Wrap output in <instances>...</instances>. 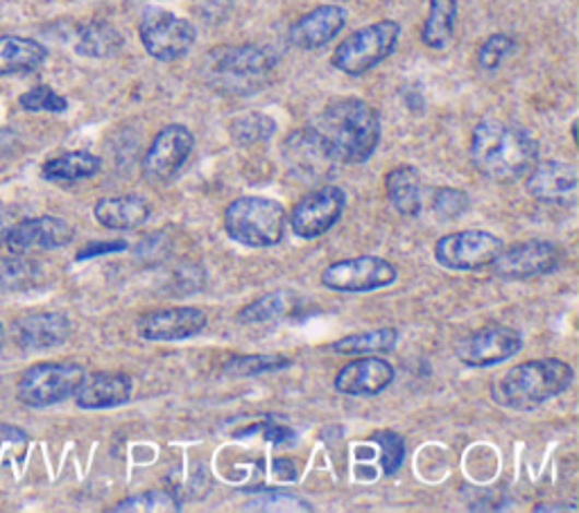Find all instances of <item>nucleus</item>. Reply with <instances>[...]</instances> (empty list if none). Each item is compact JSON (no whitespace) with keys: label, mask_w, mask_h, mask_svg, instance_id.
<instances>
[{"label":"nucleus","mask_w":579,"mask_h":513,"mask_svg":"<svg viewBox=\"0 0 579 513\" xmlns=\"http://www.w3.org/2000/svg\"><path fill=\"white\" fill-rule=\"evenodd\" d=\"M308 130L333 164H365L380 141V116L358 98H344L321 109Z\"/></svg>","instance_id":"1"},{"label":"nucleus","mask_w":579,"mask_h":513,"mask_svg":"<svg viewBox=\"0 0 579 513\" xmlns=\"http://www.w3.org/2000/svg\"><path fill=\"white\" fill-rule=\"evenodd\" d=\"M471 164L475 170L498 183L525 177L536 164L539 145L521 124L505 120H482L471 134Z\"/></svg>","instance_id":"2"},{"label":"nucleus","mask_w":579,"mask_h":513,"mask_svg":"<svg viewBox=\"0 0 579 513\" xmlns=\"http://www.w3.org/2000/svg\"><path fill=\"white\" fill-rule=\"evenodd\" d=\"M572 378V367L559 358L528 360L492 380V398L505 409L532 411L564 394Z\"/></svg>","instance_id":"3"},{"label":"nucleus","mask_w":579,"mask_h":513,"mask_svg":"<svg viewBox=\"0 0 579 513\" xmlns=\"http://www.w3.org/2000/svg\"><path fill=\"white\" fill-rule=\"evenodd\" d=\"M274 69L272 57L256 46H220L204 57V82L224 95H253L265 88Z\"/></svg>","instance_id":"4"},{"label":"nucleus","mask_w":579,"mask_h":513,"mask_svg":"<svg viewBox=\"0 0 579 513\" xmlns=\"http://www.w3.org/2000/svg\"><path fill=\"white\" fill-rule=\"evenodd\" d=\"M287 229V213L276 200L238 198L224 208V231L245 247H274Z\"/></svg>","instance_id":"5"},{"label":"nucleus","mask_w":579,"mask_h":513,"mask_svg":"<svg viewBox=\"0 0 579 513\" xmlns=\"http://www.w3.org/2000/svg\"><path fill=\"white\" fill-rule=\"evenodd\" d=\"M397 21H378L348 35L333 52V67L346 75H363L388 59L399 41Z\"/></svg>","instance_id":"6"},{"label":"nucleus","mask_w":579,"mask_h":513,"mask_svg":"<svg viewBox=\"0 0 579 513\" xmlns=\"http://www.w3.org/2000/svg\"><path fill=\"white\" fill-rule=\"evenodd\" d=\"M86 371L75 362L32 365L16 384V398L27 407H48L75 396Z\"/></svg>","instance_id":"7"},{"label":"nucleus","mask_w":579,"mask_h":513,"mask_svg":"<svg viewBox=\"0 0 579 513\" xmlns=\"http://www.w3.org/2000/svg\"><path fill=\"white\" fill-rule=\"evenodd\" d=\"M503 249L505 242L489 231H458L437 240L435 261L450 272H475L492 267Z\"/></svg>","instance_id":"8"},{"label":"nucleus","mask_w":579,"mask_h":513,"mask_svg":"<svg viewBox=\"0 0 579 513\" xmlns=\"http://www.w3.org/2000/svg\"><path fill=\"white\" fill-rule=\"evenodd\" d=\"M139 35L147 55L158 61H177L186 57L198 37L196 27L186 19L158 8H152L143 14Z\"/></svg>","instance_id":"9"},{"label":"nucleus","mask_w":579,"mask_h":513,"mask_svg":"<svg viewBox=\"0 0 579 513\" xmlns=\"http://www.w3.org/2000/svg\"><path fill=\"white\" fill-rule=\"evenodd\" d=\"M397 267L378 259V255H356V259H346L329 265L321 272V285L329 287L333 293H374L380 287H388L397 281Z\"/></svg>","instance_id":"10"},{"label":"nucleus","mask_w":579,"mask_h":513,"mask_svg":"<svg viewBox=\"0 0 579 513\" xmlns=\"http://www.w3.org/2000/svg\"><path fill=\"white\" fill-rule=\"evenodd\" d=\"M564 263V249L548 240H528L503 249L492 270L505 281H528L553 274Z\"/></svg>","instance_id":"11"},{"label":"nucleus","mask_w":579,"mask_h":513,"mask_svg":"<svg viewBox=\"0 0 579 513\" xmlns=\"http://www.w3.org/2000/svg\"><path fill=\"white\" fill-rule=\"evenodd\" d=\"M196 147V139H192L190 130L184 124H168L161 130L150 150L143 158V175L154 186H166L170 183L181 168L186 166L188 156Z\"/></svg>","instance_id":"12"},{"label":"nucleus","mask_w":579,"mask_h":513,"mask_svg":"<svg viewBox=\"0 0 579 513\" xmlns=\"http://www.w3.org/2000/svg\"><path fill=\"white\" fill-rule=\"evenodd\" d=\"M344 208V190L338 186H321L297 202L293 213H290V227H293L295 236L315 240L335 227Z\"/></svg>","instance_id":"13"},{"label":"nucleus","mask_w":579,"mask_h":513,"mask_svg":"<svg viewBox=\"0 0 579 513\" xmlns=\"http://www.w3.org/2000/svg\"><path fill=\"white\" fill-rule=\"evenodd\" d=\"M523 348V337L505 324H487L473 331L458 346V358L466 367H494L513 356H519Z\"/></svg>","instance_id":"14"},{"label":"nucleus","mask_w":579,"mask_h":513,"mask_svg":"<svg viewBox=\"0 0 579 513\" xmlns=\"http://www.w3.org/2000/svg\"><path fill=\"white\" fill-rule=\"evenodd\" d=\"M206 329V314L192 306H173L143 314L137 331L147 342H181Z\"/></svg>","instance_id":"15"},{"label":"nucleus","mask_w":579,"mask_h":513,"mask_svg":"<svg viewBox=\"0 0 579 513\" xmlns=\"http://www.w3.org/2000/svg\"><path fill=\"white\" fill-rule=\"evenodd\" d=\"M75 238V229L67 219L42 215L19 222L10 229L5 244L14 255H23L29 251H50L71 244Z\"/></svg>","instance_id":"16"},{"label":"nucleus","mask_w":579,"mask_h":513,"mask_svg":"<svg viewBox=\"0 0 579 513\" xmlns=\"http://www.w3.org/2000/svg\"><path fill=\"white\" fill-rule=\"evenodd\" d=\"M525 177V190L536 202L557 206L575 204L579 172L572 164L559 162V158H548V162L534 164Z\"/></svg>","instance_id":"17"},{"label":"nucleus","mask_w":579,"mask_h":513,"mask_svg":"<svg viewBox=\"0 0 579 513\" xmlns=\"http://www.w3.org/2000/svg\"><path fill=\"white\" fill-rule=\"evenodd\" d=\"M12 337L21 350H48L71 337V322L61 312H27L12 324Z\"/></svg>","instance_id":"18"},{"label":"nucleus","mask_w":579,"mask_h":513,"mask_svg":"<svg viewBox=\"0 0 579 513\" xmlns=\"http://www.w3.org/2000/svg\"><path fill=\"white\" fill-rule=\"evenodd\" d=\"M394 367L380 356H361L335 375V390L344 396H376L394 382Z\"/></svg>","instance_id":"19"},{"label":"nucleus","mask_w":579,"mask_h":513,"mask_svg":"<svg viewBox=\"0 0 579 513\" xmlns=\"http://www.w3.org/2000/svg\"><path fill=\"white\" fill-rule=\"evenodd\" d=\"M346 25V10L340 5H319L304 14L287 32V39L302 50H315L333 41Z\"/></svg>","instance_id":"20"},{"label":"nucleus","mask_w":579,"mask_h":513,"mask_svg":"<svg viewBox=\"0 0 579 513\" xmlns=\"http://www.w3.org/2000/svg\"><path fill=\"white\" fill-rule=\"evenodd\" d=\"M75 398L84 409H107L125 405L132 398V378L127 373L107 371L84 375Z\"/></svg>","instance_id":"21"},{"label":"nucleus","mask_w":579,"mask_h":513,"mask_svg":"<svg viewBox=\"0 0 579 513\" xmlns=\"http://www.w3.org/2000/svg\"><path fill=\"white\" fill-rule=\"evenodd\" d=\"M283 154L290 170H295L304 179H321L333 168L329 154L321 150L308 127L304 132L287 136V141L283 143Z\"/></svg>","instance_id":"22"},{"label":"nucleus","mask_w":579,"mask_h":513,"mask_svg":"<svg viewBox=\"0 0 579 513\" xmlns=\"http://www.w3.org/2000/svg\"><path fill=\"white\" fill-rule=\"evenodd\" d=\"M95 219L103 227L114 231H132L143 227V224L152 215V206L141 195H118V198H105L93 208Z\"/></svg>","instance_id":"23"},{"label":"nucleus","mask_w":579,"mask_h":513,"mask_svg":"<svg viewBox=\"0 0 579 513\" xmlns=\"http://www.w3.org/2000/svg\"><path fill=\"white\" fill-rule=\"evenodd\" d=\"M385 192L390 204L407 217L422 213V179L412 166H399L385 177Z\"/></svg>","instance_id":"24"},{"label":"nucleus","mask_w":579,"mask_h":513,"mask_svg":"<svg viewBox=\"0 0 579 513\" xmlns=\"http://www.w3.org/2000/svg\"><path fill=\"white\" fill-rule=\"evenodd\" d=\"M46 48L25 37H0V77L29 73L46 61Z\"/></svg>","instance_id":"25"},{"label":"nucleus","mask_w":579,"mask_h":513,"mask_svg":"<svg viewBox=\"0 0 579 513\" xmlns=\"http://www.w3.org/2000/svg\"><path fill=\"white\" fill-rule=\"evenodd\" d=\"M397 344H399L397 329H376V331L340 337L331 344V350L340 353V356H385V353H392Z\"/></svg>","instance_id":"26"},{"label":"nucleus","mask_w":579,"mask_h":513,"mask_svg":"<svg viewBox=\"0 0 579 513\" xmlns=\"http://www.w3.org/2000/svg\"><path fill=\"white\" fill-rule=\"evenodd\" d=\"M458 19V0H433L430 12L426 16L422 39L428 48L441 50L453 39Z\"/></svg>","instance_id":"27"},{"label":"nucleus","mask_w":579,"mask_h":513,"mask_svg":"<svg viewBox=\"0 0 579 513\" xmlns=\"http://www.w3.org/2000/svg\"><path fill=\"white\" fill-rule=\"evenodd\" d=\"M120 46H122L120 32L105 21H91L78 29L75 48L80 55L103 59V57L116 55Z\"/></svg>","instance_id":"28"},{"label":"nucleus","mask_w":579,"mask_h":513,"mask_svg":"<svg viewBox=\"0 0 579 513\" xmlns=\"http://www.w3.org/2000/svg\"><path fill=\"white\" fill-rule=\"evenodd\" d=\"M101 172V158L91 152H69L44 166V177L50 181H80Z\"/></svg>","instance_id":"29"},{"label":"nucleus","mask_w":579,"mask_h":513,"mask_svg":"<svg viewBox=\"0 0 579 513\" xmlns=\"http://www.w3.org/2000/svg\"><path fill=\"white\" fill-rule=\"evenodd\" d=\"M295 295L293 293H285V290H276L270 295H263L261 299L251 301L249 306H245L238 314V319L243 324H268V322H276V319L285 317L290 310H293L295 303Z\"/></svg>","instance_id":"30"},{"label":"nucleus","mask_w":579,"mask_h":513,"mask_svg":"<svg viewBox=\"0 0 579 513\" xmlns=\"http://www.w3.org/2000/svg\"><path fill=\"white\" fill-rule=\"evenodd\" d=\"M111 513H175L181 511V502L164 489H150L125 498L120 504L109 509Z\"/></svg>","instance_id":"31"},{"label":"nucleus","mask_w":579,"mask_h":513,"mask_svg":"<svg viewBox=\"0 0 579 513\" xmlns=\"http://www.w3.org/2000/svg\"><path fill=\"white\" fill-rule=\"evenodd\" d=\"M276 124L265 114H245L232 122V136L238 145H259L272 139Z\"/></svg>","instance_id":"32"},{"label":"nucleus","mask_w":579,"mask_h":513,"mask_svg":"<svg viewBox=\"0 0 579 513\" xmlns=\"http://www.w3.org/2000/svg\"><path fill=\"white\" fill-rule=\"evenodd\" d=\"M290 365L293 362L283 356H238L224 365L222 373L232 375V378H249V375H261L268 371H279Z\"/></svg>","instance_id":"33"},{"label":"nucleus","mask_w":579,"mask_h":513,"mask_svg":"<svg viewBox=\"0 0 579 513\" xmlns=\"http://www.w3.org/2000/svg\"><path fill=\"white\" fill-rule=\"evenodd\" d=\"M371 441L380 448V466L385 475H394L405 462V441L394 430H380L371 434Z\"/></svg>","instance_id":"34"},{"label":"nucleus","mask_w":579,"mask_h":513,"mask_svg":"<svg viewBox=\"0 0 579 513\" xmlns=\"http://www.w3.org/2000/svg\"><path fill=\"white\" fill-rule=\"evenodd\" d=\"M471 206V200L460 188H439L433 195V211L444 219H458Z\"/></svg>","instance_id":"35"},{"label":"nucleus","mask_w":579,"mask_h":513,"mask_svg":"<svg viewBox=\"0 0 579 513\" xmlns=\"http://www.w3.org/2000/svg\"><path fill=\"white\" fill-rule=\"evenodd\" d=\"M21 107L27 111H52V114H61L67 111L69 103L67 98H61L57 91H52L50 86H35L29 88L27 93L21 95Z\"/></svg>","instance_id":"36"},{"label":"nucleus","mask_w":579,"mask_h":513,"mask_svg":"<svg viewBox=\"0 0 579 513\" xmlns=\"http://www.w3.org/2000/svg\"><path fill=\"white\" fill-rule=\"evenodd\" d=\"M513 39L507 35H492L485 44L480 46L477 50V67L482 71H496L500 63L505 61V57L511 55L513 50Z\"/></svg>","instance_id":"37"},{"label":"nucleus","mask_w":579,"mask_h":513,"mask_svg":"<svg viewBox=\"0 0 579 513\" xmlns=\"http://www.w3.org/2000/svg\"><path fill=\"white\" fill-rule=\"evenodd\" d=\"M245 511H312V506L293 493L272 491L253 498L251 504L245 506Z\"/></svg>","instance_id":"38"},{"label":"nucleus","mask_w":579,"mask_h":513,"mask_svg":"<svg viewBox=\"0 0 579 513\" xmlns=\"http://www.w3.org/2000/svg\"><path fill=\"white\" fill-rule=\"evenodd\" d=\"M27 451V434L14 426H0V462H21Z\"/></svg>","instance_id":"39"},{"label":"nucleus","mask_w":579,"mask_h":513,"mask_svg":"<svg viewBox=\"0 0 579 513\" xmlns=\"http://www.w3.org/2000/svg\"><path fill=\"white\" fill-rule=\"evenodd\" d=\"M170 283L175 295H190L202 287L204 270L200 265H179L173 270Z\"/></svg>","instance_id":"40"},{"label":"nucleus","mask_w":579,"mask_h":513,"mask_svg":"<svg viewBox=\"0 0 579 513\" xmlns=\"http://www.w3.org/2000/svg\"><path fill=\"white\" fill-rule=\"evenodd\" d=\"M122 249H127V242H125V240H105V242H93V244L84 247V249L78 253V261H82V259H91V255H98V253L122 251Z\"/></svg>","instance_id":"41"},{"label":"nucleus","mask_w":579,"mask_h":513,"mask_svg":"<svg viewBox=\"0 0 579 513\" xmlns=\"http://www.w3.org/2000/svg\"><path fill=\"white\" fill-rule=\"evenodd\" d=\"M272 470L276 473V477L281 479V482H290V479H297L295 462H293V460H287V457H279V460H274Z\"/></svg>","instance_id":"42"},{"label":"nucleus","mask_w":579,"mask_h":513,"mask_svg":"<svg viewBox=\"0 0 579 513\" xmlns=\"http://www.w3.org/2000/svg\"><path fill=\"white\" fill-rule=\"evenodd\" d=\"M265 437L272 441V443H290L295 439V432L287 430V428H279V426H268L265 428Z\"/></svg>","instance_id":"43"},{"label":"nucleus","mask_w":579,"mask_h":513,"mask_svg":"<svg viewBox=\"0 0 579 513\" xmlns=\"http://www.w3.org/2000/svg\"><path fill=\"white\" fill-rule=\"evenodd\" d=\"M562 511H568V513H575L577 506L575 504H536L534 506V513H562Z\"/></svg>","instance_id":"44"},{"label":"nucleus","mask_w":579,"mask_h":513,"mask_svg":"<svg viewBox=\"0 0 579 513\" xmlns=\"http://www.w3.org/2000/svg\"><path fill=\"white\" fill-rule=\"evenodd\" d=\"M3 344H5V329L0 324V348H3Z\"/></svg>","instance_id":"45"},{"label":"nucleus","mask_w":579,"mask_h":513,"mask_svg":"<svg viewBox=\"0 0 579 513\" xmlns=\"http://www.w3.org/2000/svg\"><path fill=\"white\" fill-rule=\"evenodd\" d=\"M340 3H342V0H340Z\"/></svg>","instance_id":"46"}]
</instances>
